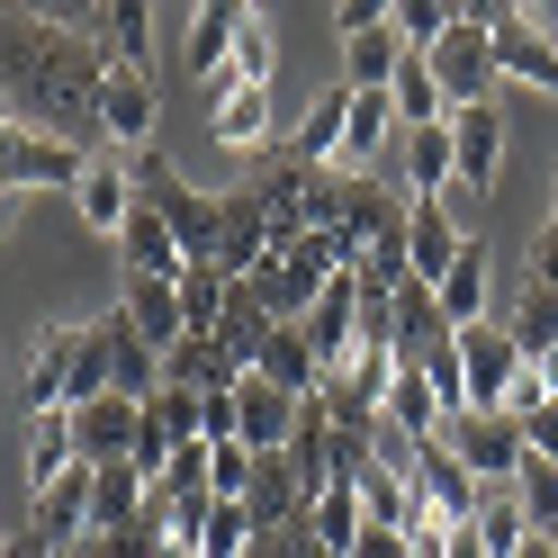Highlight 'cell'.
Wrapping results in <instances>:
<instances>
[{
	"instance_id": "1",
	"label": "cell",
	"mask_w": 558,
	"mask_h": 558,
	"mask_svg": "<svg viewBox=\"0 0 558 558\" xmlns=\"http://www.w3.org/2000/svg\"><path fill=\"white\" fill-rule=\"evenodd\" d=\"M0 63H10V118L63 135L82 154H109L99 145V46L82 37L73 19H37V10H10L0 19Z\"/></svg>"
},
{
	"instance_id": "2",
	"label": "cell",
	"mask_w": 558,
	"mask_h": 558,
	"mask_svg": "<svg viewBox=\"0 0 558 558\" xmlns=\"http://www.w3.org/2000/svg\"><path fill=\"white\" fill-rule=\"evenodd\" d=\"M82 171H90L82 145H63V135L0 109V190H82Z\"/></svg>"
},
{
	"instance_id": "3",
	"label": "cell",
	"mask_w": 558,
	"mask_h": 558,
	"mask_svg": "<svg viewBox=\"0 0 558 558\" xmlns=\"http://www.w3.org/2000/svg\"><path fill=\"white\" fill-rule=\"evenodd\" d=\"M441 441L469 460V477H477V486H513L522 469H532V441H522V424H513L505 405H469V414H450Z\"/></svg>"
},
{
	"instance_id": "4",
	"label": "cell",
	"mask_w": 558,
	"mask_h": 558,
	"mask_svg": "<svg viewBox=\"0 0 558 558\" xmlns=\"http://www.w3.org/2000/svg\"><path fill=\"white\" fill-rule=\"evenodd\" d=\"M433 82L450 90V109H477V99L505 82V73H496V27H486L477 0H469L460 19H450V37L433 46Z\"/></svg>"
},
{
	"instance_id": "5",
	"label": "cell",
	"mask_w": 558,
	"mask_h": 558,
	"mask_svg": "<svg viewBox=\"0 0 558 558\" xmlns=\"http://www.w3.org/2000/svg\"><path fill=\"white\" fill-rule=\"evenodd\" d=\"M414 496H424L433 522H450V532H469V522L486 513V486L469 477V460L450 441H414Z\"/></svg>"
},
{
	"instance_id": "6",
	"label": "cell",
	"mask_w": 558,
	"mask_h": 558,
	"mask_svg": "<svg viewBox=\"0 0 558 558\" xmlns=\"http://www.w3.org/2000/svg\"><path fill=\"white\" fill-rule=\"evenodd\" d=\"M99 145H109L118 162L154 145V73H126V63L99 73Z\"/></svg>"
},
{
	"instance_id": "7",
	"label": "cell",
	"mask_w": 558,
	"mask_h": 558,
	"mask_svg": "<svg viewBox=\"0 0 558 558\" xmlns=\"http://www.w3.org/2000/svg\"><path fill=\"white\" fill-rule=\"evenodd\" d=\"M306 352L325 361V378L333 369H352V352H361V270H342V279H325V298L306 306Z\"/></svg>"
},
{
	"instance_id": "8",
	"label": "cell",
	"mask_w": 558,
	"mask_h": 558,
	"mask_svg": "<svg viewBox=\"0 0 558 558\" xmlns=\"http://www.w3.org/2000/svg\"><path fill=\"white\" fill-rule=\"evenodd\" d=\"M460 369H469V405H505L513 378L532 369V361H522V342L505 333V316H477V325L460 333Z\"/></svg>"
},
{
	"instance_id": "9",
	"label": "cell",
	"mask_w": 558,
	"mask_h": 558,
	"mask_svg": "<svg viewBox=\"0 0 558 558\" xmlns=\"http://www.w3.org/2000/svg\"><path fill=\"white\" fill-rule=\"evenodd\" d=\"M333 27H342V63H352V90H388V82H397V63H405L388 10H378V0H352V10H342Z\"/></svg>"
},
{
	"instance_id": "10",
	"label": "cell",
	"mask_w": 558,
	"mask_h": 558,
	"mask_svg": "<svg viewBox=\"0 0 558 558\" xmlns=\"http://www.w3.org/2000/svg\"><path fill=\"white\" fill-rule=\"evenodd\" d=\"M486 27H496V73L522 90H558V46L522 27V0H486Z\"/></svg>"
},
{
	"instance_id": "11",
	"label": "cell",
	"mask_w": 558,
	"mask_h": 558,
	"mask_svg": "<svg viewBox=\"0 0 558 558\" xmlns=\"http://www.w3.org/2000/svg\"><path fill=\"white\" fill-rule=\"evenodd\" d=\"M450 171H460V190H496V171H505V118H496V99H477V109H450Z\"/></svg>"
},
{
	"instance_id": "12",
	"label": "cell",
	"mask_w": 558,
	"mask_h": 558,
	"mask_svg": "<svg viewBox=\"0 0 558 558\" xmlns=\"http://www.w3.org/2000/svg\"><path fill=\"white\" fill-rule=\"evenodd\" d=\"M460 253H469L460 217H450L441 198H414V207H405V279H424V289H441Z\"/></svg>"
},
{
	"instance_id": "13",
	"label": "cell",
	"mask_w": 558,
	"mask_h": 558,
	"mask_svg": "<svg viewBox=\"0 0 558 558\" xmlns=\"http://www.w3.org/2000/svg\"><path fill=\"white\" fill-rule=\"evenodd\" d=\"M135 433H145V405H135V397H90V405H73V460H82V469L126 460Z\"/></svg>"
},
{
	"instance_id": "14",
	"label": "cell",
	"mask_w": 558,
	"mask_h": 558,
	"mask_svg": "<svg viewBox=\"0 0 558 558\" xmlns=\"http://www.w3.org/2000/svg\"><path fill=\"white\" fill-rule=\"evenodd\" d=\"M73 27L99 46V63L145 73V46H154V10H145V0H99V10H73Z\"/></svg>"
},
{
	"instance_id": "15",
	"label": "cell",
	"mask_w": 558,
	"mask_h": 558,
	"mask_svg": "<svg viewBox=\"0 0 558 558\" xmlns=\"http://www.w3.org/2000/svg\"><path fill=\"white\" fill-rule=\"evenodd\" d=\"M118 325L145 342V352H171L190 325H181V279H126L118 289Z\"/></svg>"
},
{
	"instance_id": "16",
	"label": "cell",
	"mask_w": 558,
	"mask_h": 558,
	"mask_svg": "<svg viewBox=\"0 0 558 558\" xmlns=\"http://www.w3.org/2000/svg\"><path fill=\"white\" fill-rule=\"evenodd\" d=\"M298 405L306 397H289V388H270V378H253L243 369V388H234V424H243V450H289V433H298Z\"/></svg>"
},
{
	"instance_id": "17",
	"label": "cell",
	"mask_w": 558,
	"mask_h": 558,
	"mask_svg": "<svg viewBox=\"0 0 558 558\" xmlns=\"http://www.w3.org/2000/svg\"><path fill=\"white\" fill-rule=\"evenodd\" d=\"M162 378H171V388H190V397H234L243 388V361L226 352L217 333H181L162 352Z\"/></svg>"
},
{
	"instance_id": "18",
	"label": "cell",
	"mask_w": 558,
	"mask_h": 558,
	"mask_svg": "<svg viewBox=\"0 0 558 558\" xmlns=\"http://www.w3.org/2000/svg\"><path fill=\"white\" fill-rule=\"evenodd\" d=\"M73 207H82V226H90V234H126V217L145 207V190L126 181V162H118V154H90V171H82Z\"/></svg>"
},
{
	"instance_id": "19",
	"label": "cell",
	"mask_w": 558,
	"mask_h": 558,
	"mask_svg": "<svg viewBox=\"0 0 558 558\" xmlns=\"http://www.w3.org/2000/svg\"><path fill=\"white\" fill-rule=\"evenodd\" d=\"M73 361H82V325H46L37 352H27V405H37V414L73 405Z\"/></svg>"
},
{
	"instance_id": "20",
	"label": "cell",
	"mask_w": 558,
	"mask_h": 558,
	"mask_svg": "<svg viewBox=\"0 0 558 558\" xmlns=\"http://www.w3.org/2000/svg\"><path fill=\"white\" fill-rule=\"evenodd\" d=\"M154 207H162V226L181 234V253L190 262H207L226 243V198H207V190H190V181H171V190H154Z\"/></svg>"
},
{
	"instance_id": "21",
	"label": "cell",
	"mask_w": 558,
	"mask_h": 558,
	"mask_svg": "<svg viewBox=\"0 0 558 558\" xmlns=\"http://www.w3.org/2000/svg\"><path fill=\"white\" fill-rule=\"evenodd\" d=\"M118 253H126V279H181V270H190V253H181V234L162 226V207H154V198H145V207H135V217H126V234H118Z\"/></svg>"
},
{
	"instance_id": "22",
	"label": "cell",
	"mask_w": 558,
	"mask_h": 558,
	"mask_svg": "<svg viewBox=\"0 0 558 558\" xmlns=\"http://www.w3.org/2000/svg\"><path fill=\"white\" fill-rule=\"evenodd\" d=\"M378 424H397L405 441H441V397H433V378H424V361H397V378H388V405H378Z\"/></svg>"
},
{
	"instance_id": "23",
	"label": "cell",
	"mask_w": 558,
	"mask_h": 558,
	"mask_svg": "<svg viewBox=\"0 0 558 558\" xmlns=\"http://www.w3.org/2000/svg\"><path fill=\"white\" fill-rule=\"evenodd\" d=\"M342 118H352V82H333V90H316V109L298 118V135H289V154H298L306 171H342Z\"/></svg>"
},
{
	"instance_id": "24",
	"label": "cell",
	"mask_w": 558,
	"mask_h": 558,
	"mask_svg": "<svg viewBox=\"0 0 558 558\" xmlns=\"http://www.w3.org/2000/svg\"><path fill=\"white\" fill-rule=\"evenodd\" d=\"M369 532V513H361V477H333L316 505H306V541H316L325 558H352V541Z\"/></svg>"
},
{
	"instance_id": "25",
	"label": "cell",
	"mask_w": 558,
	"mask_h": 558,
	"mask_svg": "<svg viewBox=\"0 0 558 558\" xmlns=\"http://www.w3.org/2000/svg\"><path fill=\"white\" fill-rule=\"evenodd\" d=\"M234 27H243V0H207V10L190 19V73L217 90L226 63H234Z\"/></svg>"
},
{
	"instance_id": "26",
	"label": "cell",
	"mask_w": 558,
	"mask_h": 558,
	"mask_svg": "<svg viewBox=\"0 0 558 558\" xmlns=\"http://www.w3.org/2000/svg\"><path fill=\"white\" fill-rule=\"evenodd\" d=\"M253 378H270V388H289V397H316V388H325V361L306 352V333H298V325H270Z\"/></svg>"
},
{
	"instance_id": "27",
	"label": "cell",
	"mask_w": 558,
	"mask_h": 558,
	"mask_svg": "<svg viewBox=\"0 0 558 558\" xmlns=\"http://www.w3.org/2000/svg\"><path fill=\"white\" fill-rule=\"evenodd\" d=\"M388 135H397V90H352V118H342V171H369Z\"/></svg>"
},
{
	"instance_id": "28",
	"label": "cell",
	"mask_w": 558,
	"mask_h": 558,
	"mask_svg": "<svg viewBox=\"0 0 558 558\" xmlns=\"http://www.w3.org/2000/svg\"><path fill=\"white\" fill-rule=\"evenodd\" d=\"M217 145L226 154H270L279 135H270V90H217Z\"/></svg>"
},
{
	"instance_id": "29",
	"label": "cell",
	"mask_w": 558,
	"mask_h": 558,
	"mask_svg": "<svg viewBox=\"0 0 558 558\" xmlns=\"http://www.w3.org/2000/svg\"><path fill=\"white\" fill-rule=\"evenodd\" d=\"M388 90H397V126H405V135H414V126H450V90L433 82V54H405Z\"/></svg>"
},
{
	"instance_id": "30",
	"label": "cell",
	"mask_w": 558,
	"mask_h": 558,
	"mask_svg": "<svg viewBox=\"0 0 558 558\" xmlns=\"http://www.w3.org/2000/svg\"><path fill=\"white\" fill-rule=\"evenodd\" d=\"M145 513V469L135 460H109L90 477V532H126V522Z\"/></svg>"
},
{
	"instance_id": "31",
	"label": "cell",
	"mask_w": 558,
	"mask_h": 558,
	"mask_svg": "<svg viewBox=\"0 0 558 558\" xmlns=\"http://www.w3.org/2000/svg\"><path fill=\"white\" fill-rule=\"evenodd\" d=\"M217 342H226L243 369L262 361V342H270V306H262V289H253V279H234V289H226V325H217Z\"/></svg>"
},
{
	"instance_id": "32",
	"label": "cell",
	"mask_w": 558,
	"mask_h": 558,
	"mask_svg": "<svg viewBox=\"0 0 558 558\" xmlns=\"http://www.w3.org/2000/svg\"><path fill=\"white\" fill-rule=\"evenodd\" d=\"M505 333L522 342V361H549V352H558V289H541V279H522V298H513Z\"/></svg>"
},
{
	"instance_id": "33",
	"label": "cell",
	"mask_w": 558,
	"mask_h": 558,
	"mask_svg": "<svg viewBox=\"0 0 558 558\" xmlns=\"http://www.w3.org/2000/svg\"><path fill=\"white\" fill-rule=\"evenodd\" d=\"M433 306H441V325H450V333H469V325L486 316V253H477V243L450 262V279L433 289Z\"/></svg>"
},
{
	"instance_id": "34",
	"label": "cell",
	"mask_w": 558,
	"mask_h": 558,
	"mask_svg": "<svg viewBox=\"0 0 558 558\" xmlns=\"http://www.w3.org/2000/svg\"><path fill=\"white\" fill-rule=\"evenodd\" d=\"M460 171H450V126H414L405 135V198H441Z\"/></svg>"
},
{
	"instance_id": "35",
	"label": "cell",
	"mask_w": 558,
	"mask_h": 558,
	"mask_svg": "<svg viewBox=\"0 0 558 558\" xmlns=\"http://www.w3.org/2000/svg\"><path fill=\"white\" fill-rule=\"evenodd\" d=\"M270 63H279V37H270V19L262 10H243V27H234V63H226V82L234 90H270ZM217 82V90H226Z\"/></svg>"
},
{
	"instance_id": "36",
	"label": "cell",
	"mask_w": 558,
	"mask_h": 558,
	"mask_svg": "<svg viewBox=\"0 0 558 558\" xmlns=\"http://www.w3.org/2000/svg\"><path fill=\"white\" fill-rule=\"evenodd\" d=\"M226 289H234L226 270L190 262V270H181V325H190V333H217V325H226Z\"/></svg>"
},
{
	"instance_id": "37",
	"label": "cell",
	"mask_w": 558,
	"mask_h": 558,
	"mask_svg": "<svg viewBox=\"0 0 558 558\" xmlns=\"http://www.w3.org/2000/svg\"><path fill=\"white\" fill-rule=\"evenodd\" d=\"M469 532H477V549H486V558H522V541H532V522H522L513 486H505V496H486V513L469 522Z\"/></svg>"
},
{
	"instance_id": "38",
	"label": "cell",
	"mask_w": 558,
	"mask_h": 558,
	"mask_svg": "<svg viewBox=\"0 0 558 558\" xmlns=\"http://www.w3.org/2000/svg\"><path fill=\"white\" fill-rule=\"evenodd\" d=\"M450 19H460L450 0H405V10H388V27H397V46H405V54H433V46L450 37Z\"/></svg>"
},
{
	"instance_id": "39",
	"label": "cell",
	"mask_w": 558,
	"mask_h": 558,
	"mask_svg": "<svg viewBox=\"0 0 558 558\" xmlns=\"http://www.w3.org/2000/svg\"><path fill=\"white\" fill-rule=\"evenodd\" d=\"M253 505H226L217 496V513H207V532H198V558H253Z\"/></svg>"
},
{
	"instance_id": "40",
	"label": "cell",
	"mask_w": 558,
	"mask_h": 558,
	"mask_svg": "<svg viewBox=\"0 0 558 558\" xmlns=\"http://www.w3.org/2000/svg\"><path fill=\"white\" fill-rule=\"evenodd\" d=\"M513 505H522V522H532L541 541H558V469L549 460H532V469L513 477Z\"/></svg>"
},
{
	"instance_id": "41",
	"label": "cell",
	"mask_w": 558,
	"mask_h": 558,
	"mask_svg": "<svg viewBox=\"0 0 558 558\" xmlns=\"http://www.w3.org/2000/svg\"><path fill=\"white\" fill-rule=\"evenodd\" d=\"M73 469V414H37V441H27V486H46Z\"/></svg>"
},
{
	"instance_id": "42",
	"label": "cell",
	"mask_w": 558,
	"mask_h": 558,
	"mask_svg": "<svg viewBox=\"0 0 558 558\" xmlns=\"http://www.w3.org/2000/svg\"><path fill=\"white\" fill-rule=\"evenodd\" d=\"M424 378H433L441 414H469V369H460V333H441L433 352H424Z\"/></svg>"
},
{
	"instance_id": "43",
	"label": "cell",
	"mask_w": 558,
	"mask_h": 558,
	"mask_svg": "<svg viewBox=\"0 0 558 558\" xmlns=\"http://www.w3.org/2000/svg\"><path fill=\"white\" fill-rule=\"evenodd\" d=\"M90 541H99V558H171L162 532H145V522H126V532H90Z\"/></svg>"
},
{
	"instance_id": "44",
	"label": "cell",
	"mask_w": 558,
	"mask_h": 558,
	"mask_svg": "<svg viewBox=\"0 0 558 558\" xmlns=\"http://www.w3.org/2000/svg\"><path fill=\"white\" fill-rule=\"evenodd\" d=\"M522 441H532V460H549V469H558V397H549L541 414H522Z\"/></svg>"
},
{
	"instance_id": "45",
	"label": "cell",
	"mask_w": 558,
	"mask_h": 558,
	"mask_svg": "<svg viewBox=\"0 0 558 558\" xmlns=\"http://www.w3.org/2000/svg\"><path fill=\"white\" fill-rule=\"evenodd\" d=\"M198 433H207V441H243V424H234V397H198Z\"/></svg>"
},
{
	"instance_id": "46",
	"label": "cell",
	"mask_w": 558,
	"mask_h": 558,
	"mask_svg": "<svg viewBox=\"0 0 558 558\" xmlns=\"http://www.w3.org/2000/svg\"><path fill=\"white\" fill-rule=\"evenodd\" d=\"M532 279H541V289H558V217L532 234Z\"/></svg>"
},
{
	"instance_id": "47",
	"label": "cell",
	"mask_w": 558,
	"mask_h": 558,
	"mask_svg": "<svg viewBox=\"0 0 558 558\" xmlns=\"http://www.w3.org/2000/svg\"><path fill=\"white\" fill-rule=\"evenodd\" d=\"M352 558H405V532H388V522H369V532L352 541Z\"/></svg>"
},
{
	"instance_id": "48",
	"label": "cell",
	"mask_w": 558,
	"mask_h": 558,
	"mask_svg": "<svg viewBox=\"0 0 558 558\" xmlns=\"http://www.w3.org/2000/svg\"><path fill=\"white\" fill-rule=\"evenodd\" d=\"M450 558H486V549H477V532H450Z\"/></svg>"
},
{
	"instance_id": "49",
	"label": "cell",
	"mask_w": 558,
	"mask_h": 558,
	"mask_svg": "<svg viewBox=\"0 0 558 558\" xmlns=\"http://www.w3.org/2000/svg\"><path fill=\"white\" fill-rule=\"evenodd\" d=\"M10 558H54V549H46L37 532H19V549H10Z\"/></svg>"
},
{
	"instance_id": "50",
	"label": "cell",
	"mask_w": 558,
	"mask_h": 558,
	"mask_svg": "<svg viewBox=\"0 0 558 558\" xmlns=\"http://www.w3.org/2000/svg\"><path fill=\"white\" fill-rule=\"evenodd\" d=\"M541 378H549V397H558V352H549V361H541Z\"/></svg>"
},
{
	"instance_id": "51",
	"label": "cell",
	"mask_w": 558,
	"mask_h": 558,
	"mask_svg": "<svg viewBox=\"0 0 558 558\" xmlns=\"http://www.w3.org/2000/svg\"><path fill=\"white\" fill-rule=\"evenodd\" d=\"M63 558H99V541H82V549H63Z\"/></svg>"
},
{
	"instance_id": "52",
	"label": "cell",
	"mask_w": 558,
	"mask_h": 558,
	"mask_svg": "<svg viewBox=\"0 0 558 558\" xmlns=\"http://www.w3.org/2000/svg\"><path fill=\"white\" fill-rule=\"evenodd\" d=\"M0 234H10V190H0Z\"/></svg>"
},
{
	"instance_id": "53",
	"label": "cell",
	"mask_w": 558,
	"mask_h": 558,
	"mask_svg": "<svg viewBox=\"0 0 558 558\" xmlns=\"http://www.w3.org/2000/svg\"><path fill=\"white\" fill-rule=\"evenodd\" d=\"M549 217H558V198H549Z\"/></svg>"
},
{
	"instance_id": "54",
	"label": "cell",
	"mask_w": 558,
	"mask_h": 558,
	"mask_svg": "<svg viewBox=\"0 0 558 558\" xmlns=\"http://www.w3.org/2000/svg\"><path fill=\"white\" fill-rule=\"evenodd\" d=\"M549 549H558V541H549Z\"/></svg>"
}]
</instances>
